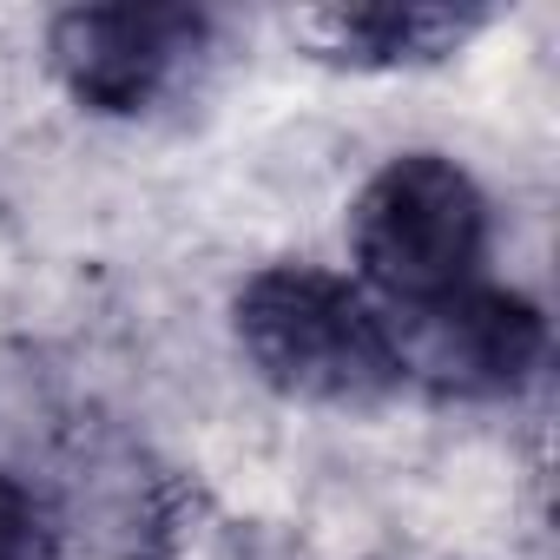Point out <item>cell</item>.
<instances>
[{
    "label": "cell",
    "instance_id": "5",
    "mask_svg": "<svg viewBox=\"0 0 560 560\" xmlns=\"http://www.w3.org/2000/svg\"><path fill=\"white\" fill-rule=\"evenodd\" d=\"M488 27L481 8H402V0H376V8H330L311 21L330 60L363 67V73H402V67H442Z\"/></svg>",
    "mask_w": 560,
    "mask_h": 560
},
{
    "label": "cell",
    "instance_id": "2",
    "mask_svg": "<svg viewBox=\"0 0 560 560\" xmlns=\"http://www.w3.org/2000/svg\"><path fill=\"white\" fill-rule=\"evenodd\" d=\"M494 211L475 172L448 152H396L350 205V277L383 317L429 311L488 284Z\"/></svg>",
    "mask_w": 560,
    "mask_h": 560
},
{
    "label": "cell",
    "instance_id": "1",
    "mask_svg": "<svg viewBox=\"0 0 560 560\" xmlns=\"http://www.w3.org/2000/svg\"><path fill=\"white\" fill-rule=\"evenodd\" d=\"M231 337L244 370L284 402L376 409L402 389L396 330L357 277L284 257L250 270L231 298Z\"/></svg>",
    "mask_w": 560,
    "mask_h": 560
},
{
    "label": "cell",
    "instance_id": "4",
    "mask_svg": "<svg viewBox=\"0 0 560 560\" xmlns=\"http://www.w3.org/2000/svg\"><path fill=\"white\" fill-rule=\"evenodd\" d=\"M402 389H429L442 402H508L547 363V317L534 298L475 284L429 311L389 317Z\"/></svg>",
    "mask_w": 560,
    "mask_h": 560
},
{
    "label": "cell",
    "instance_id": "6",
    "mask_svg": "<svg viewBox=\"0 0 560 560\" xmlns=\"http://www.w3.org/2000/svg\"><path fill=\"white\" fill-rule=\"evenodd\" d=\"M60 553H67L60 501L21 475H0V560H60Z\"/></svg>",
    "mask_w": 560,
    "mask_h": 560
},
{
    "label": "cell",
    "instance_id": "3",
    "mask_svg": "<svg viewBox=\"0 0 560 560\" xmlns=\"http://www.w3.org/2000/svg\"><path fill=\"white\" fill-rule=\"evenodd\" d=\"M211 54V21L191 8H67L47 27L60 86L106 119H139L185 93Z\"/></svg>",
    "mask_w": 560,
    "mask_h": 560
}]
</instances>
